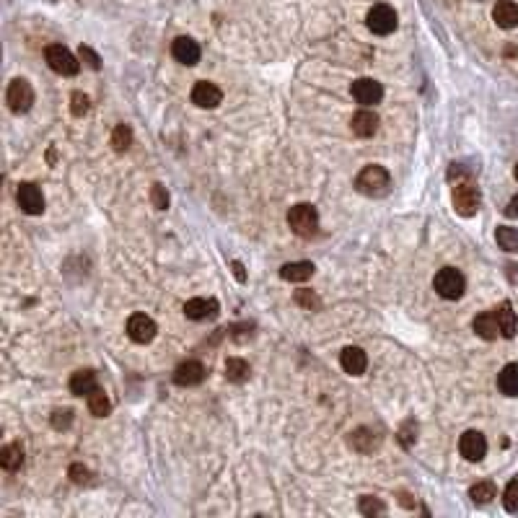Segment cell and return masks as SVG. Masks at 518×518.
<instances>
[{
  "mask_svg": "<svg viewBox=\"0 0 518 518\" xmlns=\"http://www.w3.org/2000/svg\"><path fill=\"white\" fill-rule=\"evenodd\" d=\"M355 189L365 197H383L391 189V174L379 164L365 166L361 174L355 176Z\"/></svg>",
  "mask_w": 518,
  "mask_h": 518,
  "instance_id": "1",
  "label": "cell"
},
{
  "mask_svg": "<svg viewBox=\"0 0 518 518\" xmlns=\"http://www.w3.org/2000/svg\"><path fill=\"white\" fill-rule=\"evenodd\" d=\"M288 225H291V231H293L295 236L311 239V236L316 234V228H319V213H316V207L309 205V202L293 205L291 213H288Z\"/></svg>",
  "mask_w": 518,
  "mask_h": 518,
  "instance_id": "2",
  "label": "cell"
},
{
  "mask_svg": "<svg viewBox=\"0 0 518 518\" xmlns=\"http://www.w3.org/2000/svg\"><path fill=\"white\" fill-rule=\"evenodd\" d=\"M433 288H435V293H438L440 298L456 301V298L464 295L467 280H464V275H461L456 267H443V270H438L435 277H433Z\"/></svg>",
  "mask_w": 518,
  "mask_h": 518,
  "instance_id": "3",
  "label": "cell"
},
{
  "mask_svg": "<svg viewBox=\"0 0 518 518\" xmlns=\"http://www.w3.org/2000/svg\"><path fill=\"white\" fill-rule=\"evenodd\" d=\"M454 207H456V213H459V216H464V218L477 216L479 189H477V184L472 182V176L464 174V179H461V182H456V187H454Z\"/></svg>",
  "mask_w": 518,
  "mask_h": 518,
  "instance_id": "4",
  "label": "cell"
},
{
  "mask_svg": "<svg viewBox=\"0 0 518 518\" xmlns=\"http://www.w3.org/2000/svg\"><path fill=\"white\" fill-rule=\"evenodd\" d=\"M6 104L13 114H26L34 104V88H31L29 80L24 78H16L10 80L8 91H6Z\"/></svg>",
  "mask_w": 518,
  "mask_h": 518,
  "instance_id": "5",
  "label": "cell"
},
{
  "mask_svg": "<svg viewBox=\"0 0 518 518\" xmlns=\"http://www.w3.org/2000/svg\"><path fill=\"white\" fill-rule=\"evenodd\" d=\"M44 58H47V65L55 73H60V76H76L78 73V60L73 58V52H70L68 47H62V44H49L47 49H44Z\"/></svg>",
  "mask_w": 518,
  "mask_h": 518,
  "instance_id": "6",
  "label": "cell"
},
{
  "mask_svg": "<svg viewBox=\"0 0 518 518\" xmlns=\"http://www.w3.org/2000/svg\"><path fill=\"white\" fill-rule=\"evenodd\" d=\"M365 24H368V29H371L373 34L386 37V34H391V31L397 29V10L391 8V6H386V3H379V6H373V8L368 10Z\"/></svg>",
  "mask_w": 518,
  "mask_h": 518,
  "instance_id": "7",
  "label": "cell"
},
{
  "mask_svg": "<svg viewBox=\"0 0 518 518\" xmlns=\"http://www.w3.org/2000/svg\"><path fill=\"white\" fill-rule=\"evenodd\" d=\"M350 94L358 104H363V107H373V104H379V101L383 98V86L373 78H358V80H352Z\"/></svg>",
  "mask_w": 518,
  "mask_h": 518,
  "instance_id": "8",
  "label": "cell"
},
{
  "mask_svg": "<svg viewBox=\"0 0 518 518\" xmlns=\"http://www.w3.org/2000/svg\"><path fill=\"white\" fill-rule=\"evenodd\" d=\"M156 332H158L156 322H153L150 316H146V313H132L128 319V337L132 343L148 345L156 337Z\"/></svg>",
  "mask_w": 518,
  "mask_h": 518,
  "instance_id": "9",
  "label": "cell"
},
{
  "mask_svg": "<svg viewBox=\"0 0 518 518\" xmlns=\"http://www.w3.org/2000/svg\"><path fill=\"white\" fill-rule=\"evenodd\" d=\"M16 200H19L21 210H24V213H29V216H42V213H44V195H42L40 187L31 184V182H24V184H19Z\"/></svg>",
  "mask_w": 518,
  "mask_h": 518,
  "instance_id": "10",
  "label": "cell"
},
{
  "mask_svg": "<svg viewBox=\"0 0 518 518\" xmlns=\"http://www.w3.org/2000/svg\"><path fill=\"white\" fill-rule=\"evenodd\" d=\"M223 101V91L210 80H197L192 88V104L200 109H216Z\"/></svg>",
  "mask_w": 518,
  "mask_h": 518,
  "instance_id": "11",
  "label": "cell"
},
{
  "mask_svg": "<svg viewBox=\"0 0 518 518\" xmlns=\"http://www.w3.org/2000/svg\"><path fill=\"white\" fill-rule=\"evenodd\" d=\"M459 451L467 461H482L487 454V440L479 431H467L459 438Z\"/></svg>",
  "mask_w": 518,
  "mask_h": 518,
  "instance_id": "12",
  "label": "cell"
},
{
  "mask_svg": "<svg viewBox=\"0 0 518 518\" xmlns=\"http://www.w3.org/2000/svg\"><path fill=\"white\" fill-rule=\"evenodd\" d=\"M221 306L216 298H192L184 303V316L192 322H205V319H216Z\"/></svg>",
  "mask_w": 518,
  "mask_h": 518,
  "instance_id": "13",
  "label": "cell"
},
{
  "mask_svg": "<svg viewBox=\"0 0 518 518\" xmlns=\"http://www.w3.org/2000/svg\"><path fill=\"white\" fill-rule=\"evenodd\" d=\"M174 381L179 386H197V383L205 381V365L200 361H184L176 365L174 371Z\"/></svg>",
  "mask_w": 518,
  "mask_h": 518,
  "instance_id": "14",
  "label": "cell"
},
{
  "mask_svg": "<svg viewBox=\"0 0 518 518\" xmlns=\"http://www.w3.org/2000/svg\"><path fill=\"white\" fill-rule=\"evenodd\" d=\"M171 55H174L176 62H182V65H197L200 62V44H197L195 40H189V37H176L174 42H171Z\"/></svg>",
  "mask_w": 518,
  "mask_h": 518,
  "instance_id": "15",
  "label": "cell"
},
{
  "mask_svg": "<svg viewBox=\"0 0 518 518\" xmlns=\"http://www.w3.org/2000/svg\"><path fill=\"white\" fill-rule=\"evenodd\" d=\"M350 130H352V135H358V137H373L379 132V114L371 112L368 107L361 109V112H355L350 119Z\"/></svg>",
  "mask_w": 518,
  "mask_h": 518,
  "instance_id": "16",
  "label": "cell"
},
{
  "mask_svg": "<svg viewBox=\"0 0 518 518\" xmlns=\"http://www.w3.org/2000/svg\"><path fill=\"white\" fill-rule=\"evenodd\" d=\"M340 365H343L345 373L350 376H361L368 368V355L361 350V347H345L343 355H340Z\"/></svg>",
  "mask_w": 518,
  "mask_h": 518,
  "instance_id": "17",
  "label": "cell"
},
{
  "mask_svg": "<svg viewBox=\"0 0 518 518\" xmlns=\"http://www.w3.org/2000/svg\"><path fill=\"white\" fill-rule=\"evenodd\" d=\"M98 389V379H96V371H91V368H80V371H76L73 376H70V391L76 394V397H88L91 391Z\"/></svg>",
  "mask_w": 518,
  "mask_h": 518,
  "instance_id": "18",
  "label": "cell"
},
{
  "mask_svg": "<svg viewBox=\"0 0 518 518\" xmlns=\"http://www.w3.org/2000/svg\"><path fill=\"white\" fill-rule=\"evenodd\" d=\"M492 19L500 29H516L518 26V6L513 0H500L492 8Z\"/></svg>",
  "mask_w": 518,
  "mask_h": 518,
  "instance_id": "19",
  "label": "cell"
},
{
  "mask_svg": "<svg viewBox=\"0 0 518 518\" xmlns=\"http://www.w3.org/2000/svg\"><path fill=\"white\" fill-rule=\"evenodd\" d=\"M350 449L358 451V454H371L373 449H379V435L371 431V428H355L350 433Z\"/></svg>",
  "mask_w": 518,
  "mask_h": 518,
  "instance_id": "20",
  "label": "cell"
},
{
  "mask_svg": "<svg viewBox=\"0 0 518 518\" xmlns=\"http://www.w3.org/2000/svg\"><path fill=\"white\" fill-rule=\"evenodd\" d=\"M472 327H474V332H477L482 340H495L500 334V324H498L495 311H485V313H479V316H474Z\"/></svg>",
  "mask_w": 518,
  "mask_h": 518,
  "instance_id": "21",
  "label": "cell"
},
{
  "mask_svg": "<svg viewBox=\"0 0 518 518\" xmlns=\"http://www.w3.org/2000/svg\"><path fill=\"white\" fill-rule=\"evenodd\" d=\"M313 267L311 262H288L280 267V277L283 280H288V283H303V280H309L313 275Z\"/></svg>",
  "mask_w": 518,
  "mask_h": 518,
  "instance_id": "22",
  "label": "cell"
},
{
  "mask_svg": "<svg viewBox=\"0 0 518 518\" xmlns=\"http://www.w3.org/2000/svg\"><path fill=\"white\" fill-rule=\"evenodd\" d=\"M495 316H498V324H500V334L503 337H516V329H518V324H516V311H513V306H510L508 301H503L495 309Z\"/></svg>",
  "mask_w": 518,
  "mask_h": 518,
  "instance_id": "23",
  "label": "cell"
},
{
  "mask_svg": "<svg viewBox=\"0 0 518 518\" xmlns=\"http://www.w3.org/2000/svg\"><path fill=\"white\" fill-rule=\"evenodd\" d=\"M498 389L506 397H518V363H508L498 373Z\"/></svg>",
  "mask_w": 518,
  "mask_h": 518,
  "instance_id": "24",
  "label": "cell"
},
{
  "mask_svg": "<svg viewBox=\"0 0 518 518\" xmlns=\"http://www.w3.org/2000/svg\"><path fill=\"white\" fill-rule=\"evenodd\" d=\"M21 464H24V451H21V446L8 443V446L0 449V467H3L6 472L21 469Z\"/></svg>",
  "mask_w": 518,
  "mask_h": 518,
  "instance_id": "25",
  "label": "cell"
},
{
  "mask_svg": "<svg viewBox=\"0 0 518 518\" xmlns=\"http://www.w3.org/2000/svg\"><path fill=\"white\" fill-rule=\"evenodd\" d=\"M86 399H88V412H91L94 417H107L109 412H112V402H109V397L104 394V389L91 391Z\"/></svg>",
  "mask_w": 518,
  "mask_h": 518,
  "instance_id": "26",
  "label": "cell"
},
{
  "mask_svg": "<svg viewBox=\"0 0 518 518\" xmlns=\"http://www.w3.org/2000/svg\"><path fill=\"white\" fill-rule=\"evenodd\" d=\"M249 373H252V368H249V363L241 361V358H228L225 361V379L234 383H244L246 379H249Z\"/></svg>",
  "mask_w": 518,
  "mask_h": 518,
  "instance_id": "27",
  "label": "cell"
},
{
  "mask_svg": "<svg viewBox=\"0 0 518 518\" xmlns=\"http://www.w3.org/2000/svg\"><path fill=\"white\" fill-rule=\"evenodd\" d=\"M498 495V490H495V485L492 482H477V485H472L469 490V498L477 503V506H487V503H492V498Z\"/></svg>",
  "mask_w": 518,
  "mask_h": 518,
  "instance_id": "28",
  "label": "cell"
},
{
  "mask_svg": "<svg viewBox=\"0 0 518 518\" xmlns=\"http://www.w3.org/2000/svg\"><path fill=\"white\" fill-rule=\"evenodd\" d=\"M495 241H498L500 249L518 254V231L516 228H510V225H500L498 231H495Z\"/></svg>",
  "mask_w": 518,
  "mask_h": 518,
  "instance_id": "29",
  "label": "cell"
},
{
  "mask_svg": "<svg viewBox=\"0 0 518 518\" xmlns=\"http://www.w3.org/2000/svg\"><path fill=\"white\" fill-rule=\"evenodd\" d=\"M130 146H132V128L130 125H117L114 132H112V148L117 153H125Z\"/></svg>",
  "mask_w": 518,
  "mask_h": 518,
  "instance_id": "30",
  "label": "cell"
},
{
  "mask_svg": "<svg viewBox=\"0 0 518 518\" xmlns=\"http://www.w3.org/2000/svg\"><path fill=\"white\" fill-rule=\"evenodd\" d=\"M358 510H361L363 516H383L386 513V506H383L379 498H371V495H365V498H361V503H358Z\"/></svg>",
  "mask_w": 518,
  "mask_h": 518,
  "instance_id": "31",
  "label": "cell"
},
{
  "mask_svg": "<svg viewBox=\"0 0 518 518\" xmlns=\"http://www.w3.org/2000/svg\"><path fill=\"white\" fill-rule=\"evenodd\" d=\"M503 506L508 513H518V477L508 482V487L503 492Z\"/></svg>",
  "mask_w": 518,
  "mask_h": 518,
  "instance_id": "32",
  "label": "cell"
},
{
  "mask_svg": "<svg viewBox=\"0 0 518 518\" xmlns=\"http://www.w3.org/2000/svg\"><path fill=\"white\" fill-rule=\"evenodd\" d=\"M70 422H73V410L70 407H58L52 412V428L55 431H68Z\"/></svg>",
  "mask_w": 518,
  "mask_h": 518,
  "instance_id": "33",
  "label": "cell"
},
{
  "mask_svg": "<svg viewBox=\"0 0 518 518\" xmlns=\"http://www.w3.org/2000/svg\"><path fill=\"white\" fill-rule=\"evenodd\" d=\"M295 303L303 306V309H309V311H319V309H322L319 295L311 293V291H295Z\"/></svg>",
  "mask_w": 518,
  "mask_h": 518,
  "instance_id": "34",
  "label": "cell"
},
{
  "mask_svg": "<svg viewBox=\"0 0 518 518\" xmlns=\"http://www.w3.org/2000/svg\"><path fill=\"white\" fill-rule=\"evenodd\" d=\"M399 440H402V446H404V449H410L412 443L417 440V425H415V420H407L404 425H402Z\"/></svg>",
  "mask_w": 518,
  "mask_h": 518,
  "instance_id": "35",
  "label": "cell"
},
{
  "mask_svg": "<svg viewBox=\"0 0 518 518\" xmlns=\"http://www.w3.org/2000/svg\"><path fill=\"white\" fill-rule=\"evenodd\" d=\"M70 112L76 114V117H83L88 112V96L86 94H80V91H76L73 96H70Z\"/></svg>",
  "mask_w": 518,
  "mask_h": 518,
  "instance_id": "36",
  "label": "cell"
},
{
  "mask_svg": "<svg viewBox=\"0 0 518 518\" xmlns=\"http://www.w3.org/2000/svg\"><path fill=\"white\" fill-rule=\"evenodd\" d=\"M150 200H153V207H156V210H166V207H169V192H166V187L153 184V189H150Z\"/></svg>",
  "mask_w": 518,
  "mask_h": 518,
  "instance_id": "37",
  "label": "cell"
},
{
  "mask_svg": "<svg viewBox=\"0 0 518 518\" xmlns=\"http://www.w3.org/2000/svg\"><path fill=\"white\" fill-rule=\"evenodd\" d=\"M68 474L76 485H88V482H91V469L83 467V464H73V467L68 469Z\"/></svg>",
  "mask_w": 518,
  "mask_h": 518,
  "instance_id": "38",
  "label": "cell"
},
{
  "mask_svg": "<svg viewBox=\"0 0 518 518\" xmlns=\"http://www.w3.org/2000/svg\"><path fill=\"white\" fill-rule=\"evenodd\" d=\"M78 55H80V60H83V62H86V65H88L91 70H98V68H101V60H98V55H96V52H94L91 47H86V44H80Z\"/></svg>",
  "mask_w": 518,
  "mask_h": 518,
  "instance_id": "39",
  "label": "cell"
},
{
  "mask_svg": "<svg viewBox=\"0 0 518 518\" xmlns=\"http://www.w3.org/2000/svg\"><path fill=\"white\" fill-rule=\"evenodd\" d=\"M506 216H508V218H518V195L510 197L508 207H506Z\"/></svg>",
  "mask_w": 518,
  "mask_h": 518,
  "instance_id": "40",
  "label": "cell"
},
{
  "mask_svg": "<svg viewBox=\"0 0 518 518\" xmlns=\"http://www.w3.org/2000/svg\"><path fill=\"white\" fill-rule=\"evenodd\" d=\"M234 270H236V277L244 280V267H241V262H234Z\"/></svg>",
  "mask_w": 518,
  "mask_h": 518,
  "instance_id": "41",
  "label": "cell"
},
{
  "mask_svg": "<svg viewBox=\"0 0 518 518\" xmlns=\"http://www.w3.org/2000/svg\"><path fill=\"white\" fill-rule=\"evenodd\" d=\"M513 174H516V179H518V164H516V171H513Z\"/></svg>",
  "mask_w": 518,
  "mask_h": 518,
  "instance_id": "42",
  "label": "cell"
}]
</instances>
